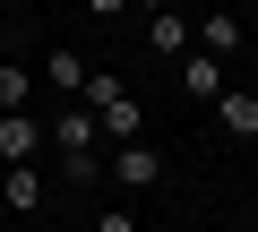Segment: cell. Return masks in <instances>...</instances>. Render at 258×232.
<instances>
[{"mask_svg": "<svg viewBox=\"0 0 258 232\" xmlns=\"http://www.w3.org/2000/svg\"><path fill=\"white\" fill-rule=\"evenodd\" d=\"M189 43H198V26H189L181 9H155V18H147V52H164V60H181Z\"/></svg>", "mask_w": 258, "mask_h": 232, "instance_id": "52a82bcc", "label": "cell"}, {"mask_svg": "<svg viewBox=\"0 0 258 232\" xmlns=\"http://www.w3.org/2000/svg\"><path fill=\"white\" fill-rule=\"evenodd\" d=\"M52 138H43V121L35 112H0V164H35Z\"/></svg>", "mask_w": 258, "mask_h": 232, "instance_id": "277c9868", "label": "cell"}, {"mask_svg": "<svg viewBox=\"0 0 258 232\" xmlns=\"http://www.w3.org/2000/svg\"><path fill=\"white\" fill-rule=\"evenodd\" d=\"M129 9V0H86V18H120Z\"/></svg>", "mask_w": 258, "mask_h": 232, "instance_id": "4fadbf2b", "label": "cell"}, {"mask_svg": "<svg viewBox=\"0 0 258 232\" xmlns=\"http://www.w3.org/2000/svg\"><path fill=\"white\" fill-rule=\"evenodd\" d=\"M52 155H60V181H103V121H95V103H52V121H43Z\"/></svg>", "mask_w": 258, "mask_h": 232, "instance_id": "6da1fadb", "label": "cell"}, {"mask_svg": "<svg viewBox=\"0 0 258 232\" xmlns=\"http://www.w3.org/2000/svg\"><path fill=\"white\" fill-rule=\"evenodd\" d=\"M103 172H112L120 189H155V181H164V155H155L147 138H120V146L103 155Z\"/></svg>", "mask_w": 258, "mask_h": 232, "instance_id": "7a4b0ae2", "label": "cell"}, {"mask_svg": "<svg viewBox=\"0 0 258 232\" xmlns=\"http://www.w3.org/2000/svg\"><path fill=\"white\" fill-rule=\"evenodd\" d=\"M129 9H138V18H155V9H172V0H129Z\"/></svg>", "mask_w": 258, "mask_h": 232, "instance_id": "5bb4252c", "label": "cell"}, {"mask_svg": "<svg viewBox=\"0 0 258 232\" xmlns=\"http://www.w3.org/2000/svg\"><path fill=\"white\" fill-rule=\"evenodd\" d=\"M0 215H43V172L35 164H0Z\"/></svg>", "mask_w": 258, "mask_h": 232, "instance_id": "3957f363", "label": "cell"}, {"mask_svg": "<svg viewBox=\"0 0 258 232\" xmlns=\"http://www.w3.org/2000/svg\"><path fill=\"white\" fill-rule=\"evenodd\" d=\"M215 121H224V138H258V95L224 86V95H215Z\"/></svg>", "mask_w": 258, "mask_h": 232, "instance_id": "ba28073f", "label": "cell"}, {"mask_svg": "<svg viewBox=\"0 0 258 232\" xmlns=\"http://www.w3.org/2000/svg\"><path fill=\"white\" fill-rule=\"evenodd\" d=\"M95 232H147V223L129 215V206H103V215H95Z\"/></svg>", "mask_w": 258, "mask_h": 232, "instance_id": "7c38bea8", "label": "cell"}, {"mask_svg": "<svg viewBox=\"0 0 258 232\" xmlns=\"http://www.w3.org/2000/svg\"><path fill=\"white\" fill-rule=\"evenodd\" d=\"M95 121H103V146H120V138H147V103L120 86V95H112V103L95 112Z\"/></svg>", "mask_w": 258, "mask_h": 232, "instance_id": "8992f818", "label": "cell"}, {"mask_svg": "<svg viewBox=\"0 0 258 232\" xmlns=\"http://www.w3.org/2000/svg\"><path fill=\"white\" fill-rule=\"evenodd\" d=\"M0 232H9V223H0Z\"/></svg>", "mask_w": 258, "mask_h": 232, "instance_id": "9a60e30c", "label": "cell"}, {"mask_svg": "<svg viewBox=\"0 0 258 232\" xmlns=\"http://www.w3.org/2000/svg\"><path fill=\"white\" fill-rule=\"evenodd\" d=\"M35 103V69L26 60H0V112H26Z\"/></svg>", "mask_w": 258, "mask_h": 232, "instance_id": "8fae6325", "label": "cell"}, {"mask_svg": "<svg viewBox=\"0 0 258 232\" xmlns=\"http://www.w3.org/2000/svg\"><path fill=\"white\" fill-rule=\"evenodd\" d=\"M198 43H207V52H224V60H232V52H241V43H249V26H241V18H232V9H215V18H198Z\"/></svg>", "mask_w": 258, "mask_h": 232, "instance_id": "30bf717a", "label": "cell"}, {"mask_svg": "<svg viewBox=\"0 0 258 232\" xmlns=\"http://www.w3.org/2000/svg\"><path fill=\"white\" fill-rule=\"evenodd\" d=\"M86 78H95V69H86L69 43H52V60H43V86H52V95H86Z\"/></svg>", "mask_w": 258, "mask_h": 232, "instance_id": "9c48e42d", "label": "cell"}, {"mask_svg": "<svg viewBox=\"0 0 258 232\" xmlns=\"http://www.w3.org/2000/svg\"><path fill=\"white\" fill-rule=\"evenodd\" d=\"M181 86H189L198 103H215V95H224V52H207V43H189V52H181Z\"/></svg>", "mask_w": 258, "mask_h": 232, "instance_id": "5b68a950", "label": "cell"}]
</instances>
